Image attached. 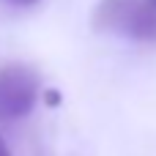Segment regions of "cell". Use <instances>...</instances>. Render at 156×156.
Masks as SVG:
<instances>
[{
	"instance_id": "277c9868",
	"label": "cell",
	"mask_w": 156,
	"mask_h": 156,
	"mask_svg": "<svg viewBox=\"0 0 156 156\" xmlns=\"http://www.w3.org/2000/svg\"><path fill=\"white\" fill-rule=\"evenodd\" d=\"M0 156H11V151H8V145L0 140Z\"/></svg>"
},
{
	"instance_id": "7a4b0ae2",
	"label": "cell",
	"mask_w": 156,
	"mask_h": 156,
	"mask_svg": "<svg viewBox=\"0 0 156 156\" xmlns=\"http://www.w3.org/2000/svg\"><path fill=\"white\" fill-rule=\"evenodd\" d=\"M38 101V74L27 63H5L0 69V121H19Z\"/></svg>"
},
{
	"instance_id": "5b68a950",
	"label": "cell",
	"mask_w": 156,
	"mask_h": 156,
	"mask_svg": "<svg viewBox=\"0 0 156 156\" xmlns=\"http://www.w3.org/2000/svg\"><path fill=\"white\" fill-rule=\"evenodd\" d=\"M148 3H151V5H156V0H148Z\"/></svg>"
},
{
	"instance_id": "6da1fadb",
	"label": "cell",
	"mask_w": 156,
	"mask_h": 156,
	"mask_svg": "<svg viewBox=\"0 0 156 156\" xmlns=\"http://www.w3.org/2000/svg\"><path fill=\"white\" fill-rule=\"evenodd\" d=\"M90 25L99 33L156 47V5L148 0H99Z\"/></svg>"
},
{
	"instance_id": "3957f363",
	"label": "cell",
	"mask_w": 156,
	"mask_h": 156,
	"mask_svg": "<svg viewBox=\"0 0 156 156\" xmlns=\"http://www.w3.org/2000/svg\"><path fill=\"white\" fill-rule=\"evenodd\" d=\"M5 8H14V11H27V8H36L41 0H0Z\"/></svg>"
}]
</instances>
